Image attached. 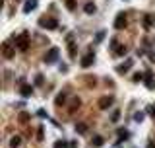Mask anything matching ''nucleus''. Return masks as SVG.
<instances>
[{
  "instance_id": "nucleus-1",
  "label": "nucleus",
  "mask_w": 155,
  "mask_h": 148,
  "mask_svg": "<svg viewBox=\"0 0 155 148\" xmlns=\"http://www.w3.org/2000/svg\"><path fill=\"white\" fill-rule=\"evenodd\" d=\"M16 47L19 49V51H27L29 49V35L27 33H22L16 37Z\"/></svg>"
},
{
  "instance_id": "nucleus-2",
  "label": "nucleus",
  "mask_w": 155,
  "mask_h": 148,
  "mask_svg": "<svg viewBox=\"0 0 155 148\" xmlns=\"http://www.w3.org/2000/svg\"><path fill=\"white\" fill-rule=\"evenodd\" d=\"M39 26L47 27V29H56V27H58V22H56L54 18H47V20H39Z\"/></svg>"
},
{
  "instance_id": "nucleus-3",
  "label": "nucleus",
  "mask_w": 155,
  "mask_h": 148,
  "mask_svg": "<svg viewBox=\"0 0 155 148\" xmlns=\"http://www.w3.org/2000/svg\"><path fill=\"white\" fill-rule=\"evenodd\" d=\"M126 23H128V22H126V14H118L116 20H115V27H116V29H124Z\"/></svg>"
},
{
  "instance_id": "nucleus-4",
  "label": "nucleus",
  "mask_w": 155,
  "mask_h": 148,
  "mask_svg": "<svg viewBox=\"0 0 155 148\" xmlns=\"http://www.w3.org/2000/svg\"><path fill=\"white\" fill-rule=\"evenodd\" d=\"M56 59H58V49H56V47H52L51 51L47 53V57H45V60H47V64H51V63H54Z\"/></svg>"
},
{
  "instance_id": "nucleus-5",
  "label": "nucleus",
  "mask_w": 155,
  "mask_h": 148,
  "mask_svg": "<svg viewBox=\"0 0 155 148\" xmlns=\"http://www.w3.org/2000/svg\"><path fill=\"white\" fill-rule=\"evenodd\" d=\"M93 63H95V55H93V53H87V55L81 59V66H83V68H89Z\"/></svg>"
},
{
  "instance_id": "nucleus-6",
  "label": "nucleus",
  "mask_w": 155,
  "mask_h": 148,
  "mask_svg": "<svg viewBox=\"0 0 155 148\" xmlns=\"http://www.w3.org/2000/svg\"><path fill=\"white\" fill-rule=\"evenodd\" d=\"M19 94H22L23 97H31V96H33V86L22 84V86H19Z\"/></svg>"
},
{
  "instance_id": "nucleus-7",
  "label": "nucleus",
  "mask_w": 155,
  "mask_h": 148,
  "mask_svg": "<svg viewBox=\"0 0 155 148\" xmlns=\"http://www.w3.org/2000/svg\"><path fill=\"white\" fill-rule=\"evenodd\" d=\"M113 101H115V100H113L111 96H103V97L99 100V107H101V109H109V107L113 105Z\"/></svg>"
},
{
  "instance_id": "nucleus-8",
  "label": "nucleus",
  "mask_w": 155,
  "mask_h": 148,
  "mask_svg": "<svg viewBox=\"0 0 155 148\" xmlns=\"http://www.w3.org/2000/svg\"><path fill=\"white\" fill-rule=\"evenodd\" d=\"M2 55L6 57V59H12V57H14V49L10 47V43H4L2 45Z\"/></svg>"
},
{
  "instance_id": "nucleus-9",
  "label": "nucleus",
  "mask_w": 155,
  "mask_h": 148,
  "mask_svg": "<svg viewBox=\"0 0 155 148\" xmlns=\"http://www.w3.org/2000/svg\"><path fill=\"white\" fill-rule=\"evenodd\" d=\"M126 53H128V47H126V45H116L115 47V55L116 57H124Z\"/></svg>"
},
{
  "instance_id": "nucleus-10",
  "label": "nucleus",
  "mask_w": 155,
  "mask_h": 148,
  "mask_svg": "<svg viewBox=\"0 0 155 148\" xmlns=\"http://www.w3.org/2000/svg\"><path fill=\"white\" fill-rule=\"evenodd\" d=\"M144 78H145V86H148V88H153V74H151V70H145L144 72Z\"/></svg>"
},
{
  "instance_id": "nucleus-11",
  "label": "nucleus",
  "mask_w": 155,
  "mask_h": 148,
  "mask_svg": "<svg viewBox=\"0 0 155 148\" xmlns=\"http://www.w3.org/2000/svg\"><path fill=\"white\" fill-rule=\"evenodd\" d=\"M132 64H134V63H132V60H126V63H124V64H122V66H118V68H116V70H118V72H120V74H122V72H128V70H130V68H132Z\"/></svg>"
},
{
  "instance_id": "nucleus-12",
  "label": "nucleus",
  "mask_w": 155,
  "mask_h": 148,
  "mask_svg": "<svg viewBox=\"0 0 155 148\" xmlns=\"http://www.w3.org/2000/svg\"><path fill=\"white\" fill-rule=\"evenodd\" d=\"M91 144L95 146V148H101L105 144V140H103V137H93V140H91Z\"/></svg>"
},
{
  "instance_id": "nucleus-13",
  "label": "nucleus",
  "mask_w": 155,
  "mask_h": 148,
  "mask_svg": "<svg viewBox=\"0 0 155 148\" xmlns=\"http://www.w3.org/2000/svg\"><path fill=\"white\" fill-rule=\"evenodd\" d=\"M35 6H37V0H29V2H27L25 6H23V12H25V14H27V12H31V10H33Z\"/></svg>"
},
{
  "instance_id": "nucleus-14",
  "label": "nucleus",
  "mask_w": 155,
  "mask_h": 148,
  "mask_svg": "<svg viewBox=\"0 0 155 148\" xmlns=\"http://www.w3.org/2000/svg\"><path fill=\"white\" fill-rule=\"evenodd\" d=\"M76 133L85 134V133H87V125H85V123H78V125H76Z\"/></svg>"
},
{
  "instance_id": "nucleus-15",
  "label": "nucleus",
  "mask_w": 155,
  "mask_h": 148,
  "mask_svg": "<svg viewBox=\"0 0 155 148\" xmlns=\"http://www.w3.org/2000/svg\"><path fill=\"white\" fill-rule=\"evenodd\" d=\"M29 117H31V115L27 113V111H22V113L18 115V121L19 123H27V121H29Z\"/></svg>"
},
{
  "instance_id": "nucleus-16",
  "label": "nucleus",
  "mask_w": 155,
  "mask_h": 148,
  "mask_svg": "<svg viewBox=\"0 0 155 148\" xmlns=\"http://www.w3.org/2000/svg\"><path fill=\"white\" fill-rule=\"evenodd\" d=\"M19 144H22V137H12L10 138V146L12 148H18Z\"/></svg>"
},
{
  "instance_id": "nucleus-17",
  "label": "nucleus",
  "mask_w": 155,
  "mask_h": 148,
  "mask_svg": "<svg viewBox=\"0 0 155 148\" xmlns=\"http://www.w3.org/2000/svg\"><path fill=\"white\" fill-rule=\"evenodd\" d=\"M83 10H85V14H93V12H95V4L93 2H87L83 6Z\"/></svg>"
},
{
  "instance_id": "nucleus-18",
  "label": "nucleus",
  "mask_w": 155,
  "mask_h": 148,
  "mask_svg": "<svg viewBox=\"0 0 155 148\" xmlns=\"http://www.w3.org/2000/svg\"><path fill=\"white\" fill-rule=\"evenodd\" d=\"M128 137H130V134H128V131H118V142H124Z\"/></svg>"
},
{
  "instance_id": "nucleus-19",
  "label": "nucleus",
  "mask_w": 155,
  "mask_h": 148,
  "mask_svg": "<svg viewBox=\"0 0 155 148\" xmlns=\"http://www.w3.org/2000/svg\"><path fill=\"white\" fill-rule=\"evenodd\" d=\"M68 43H70V57L74 59L76 57V45H74V41H72V37H68Z\"/></svg>"
},
{
  "instance_id": "nucleus-20",
  "label": "nucleus",
  "mask_w": 155,
  "mask_h": 148,
  "mask_svg": "<svg viewBox=\"0 0 155 148\" xmlns=\"http://www.w3.org/2000/svg\"><path fill=\"white\" fill-rule=\"evenodd\" d=\"M64 101H66V94H58V97L54 100V103H56V105H62Z\"/></svg>"
},
{
  "instance_id": "nucleus-21",
  "label": "nucleus",
  "mask_w": 155,
  "mask_h": 148,
  "mask_svg": "<svg viewBox=\"0 0 155 148\" xmlns=\"http://www.w3.org/2000/svg\"><path fill=\"white\" fill-rule=\"evenodd\" d=\"M144 23H145V26H153V23H155V16H145V20H144Z\"/></svg>"
},
{
  "instance_id": "nucleus-22",
  "label": "nucleus",
  "mask_w": 155,
  "mask_h": 148,
  "mask_svg": "<svg viewBox=\"0 0 155 148\" xmlns=\"http://www.w3.org/2000/svg\"><path fill=\"white\" fill-rule=\"evenodd\" d=\"M80 105H81V101H80V97H76V100H74V101H72V105H70V111H76L78 107H80Z\"/></svg>"
},
{
  "instance_id": "nucleus-23",
  "label": "nucleus",
  "mask_w": 155,
  "mask_h": 148,
  "mask_svg": "<svg viewBox=\"0 0 155 148\" xmlns=\"http://www.w3.org/2000/svg\"><path fill=\"white\" fill-rule=\"evenodd\" d=\"M132 80H134V82H140V80H144V72H136V74L132 76Z\"/></svg>"
},
{
  "instance_id": "nucleus-24",
  "label": "nucleus",
  "mask_w": 155,
  "mask_h": 148,
  "mask_svg": "<svg viewBox=\"0 0 155 148\" xmlns=\"http://www.w3.org/2000/svg\"><path fill=\"white\" fill-rule=\"evenodd\" d=\"M66 8L68 10H76V0H66Z\"/></svg>"
},
{
  "instance_id": "nucleus-25",
  "label": "nucleus",
  "mask_w": 155,
  "mask_h": 148,
  "mask_svg": "<svg viewBox=\"0 0 155 148\" xmlns=\"http://www.w3.org/2000/svg\"><path fill=\"white\" fill-rule=\"evenodd\" d=\"M54 148H70V144H66V142H62V140H58L54 144Z\"/></svg>"
},
{
  "instance_id": "nucleus-26",
  "label": "nucleus",
  "mask_w": 155,
  "mask_h": 148,
  "mask_svg": "<svg viewBox=\"0 0 155 148\" xmlns=\"http://www.w3.org/2000/svg\"><path fill=\"white\" fill-rule=\"evenodd\" d=\"M134 119H136V121H144V113H142V111H140V113H136V115H134Z\"/></svg>"
},
{
  "instance_id": "nucleus-27",
  "label": "nucleus",
  "mask_w": 155,
  "mask_h": 148,
  "mask_svg": "<svg viewBox=\"0 0 155 148\" xmlns=\"http://www.w3.org/2000/svg\"><path fill=\"white\" fill-rule=\"evenodd\" d=\"M35 84H37V86H41V84H43V76H41V74H39L37 78H35Z\"/></svg>"
},
{
  "instance_id": "nucleus-28",
  "label": "nucleus",
  "mask_w": 155,
  "mask_h": 148,
  "mask_svg": "<svg viewBox=\"0 0 155 148\" xmlns=\"http://www.w3.org/2000/svg\"><path fill=\"white\" fill-rule=\"evenodd\" d=\"M118 119H120V113L115 111V113H113V121H118Z\"/></svg>"
},
{
  "instance_id": "nucleus-29",
  "label": "nucleus",
  "mask_w": 155,
  "mask_h": 148,
  "mask_svg": "<svg viewBox=\"0 0 155 148\" xmlns=\"http://www.w3.org/2000/svg\"><path fill=\"white\" fill-rule=\"evenodd\" d=\"M37 138H39V140H43V129L37 131Z\"/></svg>"
},
{
  "instance_id": "nucleus-30",
  "label": "nucleus",
  "mask_w": 155,
  "mask_h": 148,
  "mask_svg": "<svg viewBox=\"0 0 155 148\" xmlns=\"http://www.w3.org/2000/svg\"><path fill=\"white\" fill-rule=\"evenodd\" d=\"M151 115H153V117H155V105H153V107H151Z\"/></svg>"
},
{
  "instance_id": "nucleus-31",
  "label": "nucleus",
  "mask_w": 155,
  "mask_h": 148,
  "mask_svg": "<svg viewBox=\"0 0 155 148\" xmlns=\"http://www.w3.org/2000/svg\"><path fill=\"white\" fill-rule=\"evenodd\" d=\"M148 148H155V146H153V144H148Z\"/></svg>"
}]
</instances>
